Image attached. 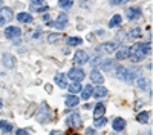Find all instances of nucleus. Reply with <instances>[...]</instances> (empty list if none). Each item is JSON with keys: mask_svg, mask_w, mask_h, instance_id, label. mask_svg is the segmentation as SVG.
Listing matches in <instances>:
<instances>
[{"mask_svg": "<svg viewBox=\"0 0 153 135\" xmlns=\"http://www.w3.org/2000/svg\"><path fill=\"white\" fill-rule=\"evenodd\" d=\"M152 52V43L150 42H141V43H135L132 48H130V54H129V58L133 61V63H138L141 61L143 58H146V55H149Z\"/></svg>", "mask_w": 153, "mask_h": 135, "instance_id": "f257e3e1", "label": "nucleus"}, {"mask_svg": "<svg viewBox=\"0 0 153 135\" xmlns=\"http://www.w3.org/2000/svg\"><path fill=\"white\" fill-rule=\"evenodd\" d=\"M117 77L120 80H124L127 83H132L133 80H136L139 77V74H141V71H139L138 68H124V66H117Z\"/></svg>", "mask_w": 153, "mask_h": 135, "instance_id": "f03ea898", "label": "nucleus"}, {"mask_svg": "<svg viewBox=\"0 0 153 135\" xmlns=\"http://www.w3.org/2000/svg\"><path fill=\"white\" fill-rule=\"evenodd\" d=\"M68 77L72 80V81H81V80H84V77H86V74H84V71L81 69V68H71V71L68 72Z\"/></svg>", "mask_w": 153, "mask_h": 135, "instance_id": "7ed1b4c3", "label": "nucleus"}, {"mask_svg": "<svg viewBox=\"0 0 153 135\" xmlns=\"http://www.w3.org/2000/svg\"><path fill=\"white\" fill-rule=\"evenodd\" d=\"M66 125L69 128H80L81 126V115L78 112H74V114H69L68 118H66Z\"/></svg>", "mask_w": 153, "mask_h": 135, "instance_id": "20e7f679", "label": "nucleus"}, {"mask_svg": "<svg viewBox=\"0 0 153 135\" xmlns=\"http://www.w3.org/2000/svg\"><path fill=\"white\" fill-rule=\"evenodd\" d=\"M11 20H12V9L8 8V6L0 9V26H3V25L9 23Z\"/></svg>", "mask_w": 153, "mask_h": 135, "instance_id": "39448f33", "label": "nucleus"}, {"mask_svg": "<svg viewBox=\"0 0 153 135\" xmlns=\"http://www.w3.org/2000/svg\"><path fill=\"white\" fill-rule=\"evenodd\" d=\"M87 61H89V54L86 51H81L80 49V51H76L74 54V63L75 65H78V66L80 65H86Z\"/></svg>", "mask_w": 153, "mask_h": 135, "instance_id": "423d86ee", "label": "nucleus"}, {"mask_svg": "<svg viewBox=\"0 0 153 135\" xmlns=\"http://www.w3.org/2000/svg\"><path fill=\"white\" fill-rule=\"evenodd\" d=\"M20 34H22V29L19 26H8L5 29V37H6V39H11V40L20 37Z\"/></svg>", "mask_w": 153, "mask_h": 135, "instance_id": "0eeeda50", "label": "nucleus"}, {"mask_svg": "<svg viewBox=\"0 0 153 135\" xmlns=\"http://www.w3.org/2000/svg\"><path fill=\"white\" fill-rule=\"evenodd\" d=\"M126 17L129 20H139L141 19V9L139 8H129L126 11Z\"/></svg>", "mask_w": 153, "mask_h": 135, "instance_id": "6e6552de", "label": "nucleus"}, {"mask_svg": "<svg viewBox=\"0 0 153 135\" xmlns=\"http://www.w3.org/2000/svg\"><path fill=\"white\" fill-rule=\"evenodd\" d=\"M2 63H3L5 68L12 69V68L16 66V57H14V55H11V54H3V57H2Z\"/></svg>", "mask_w": 153, "mask_h": 135, "instance_id": "1a4fd4ad", "label": "nucleus"}, {"mask_svg": "<svg viewBox=\"0 0 153 135\" xmlns=\"http://www.w3.org/2000/svg\"><path fill=\"white\" fill-rule=\"evenodd\" d=\"M54 81H55V84H57V86H60L61 89L68 88V80H66V75H65L63 72H58V74H55Z\"/></svg>", "mask_w": 153, "mask_h": 135, "instance_id": "9d476101", "label": "nucleus"}, {"mask_svg": "<svg viewBox=\"0 0 153 135\" xmlns=\"http://www.w3.org/2000/svg\"><path fill=\"white\" fill-rule=\"evenodd\" d=\"M37 120L42 121V123H46L48 120H51V114H49V110L46 109L45 103L42 106V110H38V112H37Z\"/></svg>", "mask_w": 153, "mask_h": 135, "instance_id": "9b49d317", "label": "nucleus"}, {"mask_svg": "<svg viewBox=\"0 0 153 135\" xmlns=\"http://www.w3.org/2000/svg\"><path fill=\"white\" fill-rule=\"evenodd\" d=\"M91 80H92V83H95V84H103L104 77H103V74H101L98 69H92V72H91Z\"/></svg>", "mask_w": 153, "mask_h": 135, "instance_id": "f8f14e48", "label": "nucleus"}, {"mask_svg": "<svg viewBox=\"0 0 153 135\" xmlns=\"http://www.w3.org/2000/svg\"><path fill=\"white\" fill-rule=\"evenodd\" d=\"M68 25V16L66 14H60L57 22H52V26H55L57 29H63Z\"/></svg>", "mask_w": 153, "mask_h": 135, "instance_id": "ddd939ff", "label": "nucleus"}, {"mask_svg": "<svg viewBox=\"0 0 153 135\" xmlns=\"http://www.w3.org/2000/svg\"><path fill=\"white\" fill-rule=\"evenodd\" d=\"M117 43L115 42H110V43H103L101 46H98V51H103V52H107V54H110V52H113L115 49H117Z\"/></svg>", "mask_w": 153, "mask_h": 135, "instance_id": "4468645a", "label": "nucleus"}, {"mask_svg": "<svg viewBox=\"0 0 153 135\" xmlns=\"http://www.w3.org/2000/svg\"><path fill=\"white\" fill-rule=\"evenodd\" d=\"M65 103H66V106H68V107H75V106H78L80 98L76 97L75 94H71V95H68V97H66Z\"/></svg>", "mask_w": 153, "mask_h": 135, "instance_id": "2eb2a0df", "label": "nucleus"}, {"mask_svg": "<svg viewBox=\"0 0 153 135\" xmlns=\"http://www.w3.org/2000/svg\"><path fill=\"white\" fill-rule=\"evenodd\" d=\"M129 54H130V48L123 46L121 49H118V51H117V60H126V58H129Z\"/></svg>", "mask_w": 153, "mask_h": 135, "instance_id": "dca6fc26", "label": "nucleus"}, {"mask_svg": "<svg viewBox=\"0 0 153 135\" xmlns=\"http://www.w3.org/2000/svg\"><path fill=\"white\" fill-rule=\"evenodd\" d=\"M92 92H94V88L91 84H86L84 88H81V98L86 101V100H89V98L92 97Z\"/></svg>", "mask_w": 153, "mask_h": 135, "instance_id": "f3484780", "label": "nucleus"}, {"mask_svg": "<svg viewBox=\"0 0 153 135\" xmlns=\"http://www.w3.org/2000/svg\"><path fill=\"white\" fill-rule=\"evenodd\" d=\"M112 128L117 131V132L123 131V129L126 128V120H123V118H113V121H112Z\"/></svg>", "mask_w": 153, "mask_h": 135, "instance_id": "a211bd4d", "label": "nucleus"}, {"mask_svg": "<svg viewBox=\"0 0 153 135\" xmlns=\"http://www.w3.org/2000/svg\"><path fill=\"white\" fill-rule=\"evenodd\" d=\"M107 94H109V91L106 89V88H103V86H98L97 89H94V92H92V95L97 98H104V97H107Z\"/></svg>", "mask_w": 153, "mask_h": 135, "instance_id": "6ab92c4d", "label": "nucleus"}, {"mask_svg": "<svg viewBox=\"0 0 153 135\" xmlns=\"http://www.w3.org/2000/svg\"><path fill=\"white\" fill-rule=\"evenodd\" d=\"M104 114H106V106H104L103 103H98V104L95 106V109H94V115H95V118H98V117H104Z\"/></svg>", "mask_w": 153, "mask_h": 135, "instance_id": "aec40b11", "label": "nucleus"}, {"mask_svg": "<svg viewBox=\"0 0 153 135\" xmlns=\"http://www.w3.org/2000/svg\"><path fill=\"white\" fill-rule=\"evenodd\" d=\"M17 20L20 23H31L32 22V16L29 14V12H20V14H17Z\"/></svg>", "mask_w": 153, "mask_h": 135, "instance_id": "412c9836", "label": "nucleus"}, {"mask_svg": "<svg viewBox=\"0 0 153 135\" xmlns=\"http://www.w3.org/2000/svg\"><path fill=\"white\" fill-rule=\"evenodd\" d=\"M100 68L103 69V71H110V69H113V68H115V61H113V60H110V58L103 60V61H101V65H100Z\"/></svg>", "mask_w": 153, "mask_h": 135, "instance_id": "4be33fe9", "label": "nucleus"}, {"mask_svg": "<svg viewBox=\"0 0 153 135\" xmlns=\"http://www.w3.org/2000/svg\"><path fill=\"white\" fill-rule=\"evenodd\" d=\"M123 22V17L120 16V14H115L113 17H112V20L109 22V28H115V26H118V25Z\"/></svg>", "mask_w": 153, "mask_h": 135, "instance_id": "5701e85b", "label": "nucleus"}, {"mask_svg": "<svg viewBox=\"0 0 153 135\" xmlns=\"http://www.w3.org/2000/svg\"><path fill=\"white\" fill-rule=\"evenodd\" d=\"M149 118H150V112H147V110H144V112H139V114L136 115V121H139V123H147Z\"/></svg>", "mask_w": 153, "mask_h": 135, "instance_id": "b1692460", "label": "nucleus"}, {"mask_svg": "<svg viewBox=\"0 0 153 135\" xmlns=\"http://www.w3.org/2000/svg\"><path fill=\"white\" fill-rule=\"evenodd\" d=\"M0 129H2L5 134H9L12 131V125L9 121H5V120H0Z\"/></svg>", "mask_w": 153, "mask_h": 135, "instance_id": "393cba45", "label": "nucleus"}, {"mask_svg": "<svg viewBox=\"0 0 153 135\" xmlns=\"http://www.w3.org/2000/svg\"><path fill=\"white\" fill-rule=\"evenodd\" d=\"M60 40H61V34H58V32H52L48 35V43H57Z\"/></svg>", "mask_w": 153, "mask_h": 135, "instance_id": "a878e982", "label": "nucleus"}, {"mask_svg": "<svg viewBox=\"0 0 153 135\" xmlns=\"http://www.w3.org/2000/svg\"><path fill=\"white\" fill-rule=\"evenodd\" d=\"M68 45L69 46H78V45H81L83 43V40L80 39V37H68Z\"/></svg>", "mask_w": 153, "mask_h": 135, "instance_id": "bb28decb", "label": "nucleus"}, {"mask_svg": "<svg viewBox=\"0 0 153 135\" xmlns=\"http://www.w3.org/2000/svg\"><path fill=\"white\" fill-rule=\"evenodd\" d=\"M68 88H69V92H71V94H76V92L81 91V84H80L78 81H74L71 86H68Z\"/></svg>", "mask_w": 153, "mask_h": 135, "instance_id": "cd10ccee", "label": "nucleus"}, {"mask_svg": "<svg viewBox=\"0 0 153 135\" xmlns=\"http://www.w3.org/2000/svg\"><path fill=\"white\" fill-rule=\"evenodd\" d=\"M74 5V0H58V6L61 9H69Z\"/></svg>", "mask_w": 153, "mask_h": 135, "instance_id": "c85d7f7f", "label": "nucleus"}, {"mask_svg": "<svg viewBox=\"0 0 153 135\" xmlns=\"http://www.w3.org/2000/svg\"><path fill=\"white\" fill-rule=\"evenodd\" d=\"M106 123H107V118H106V117H98V118L94 120V125H95L97 128H103Z\"/></svg>", "mask_w": 153, "mask_h": 135, "instance_id": "c756f323", "label": "nucleus"}, {"mask_svg": "<svg viewBox=\"0 0 153 135\" xmlns=\"http://www.w3.org/2000/svg\"><path fill=\"white\" fill-rule=\"evenodd\" d=\"M31 11H34V12H46V11H49V6H40V5H32V6H31Z\"/></svg>", "mask_w": 153, "mask_h": 135, "instance_id": "7c9ffc66", "label": "nucleus"}, {"mask_svg": "<svg viewBox=\"0 0 153 135\" xmlns=\"http://www.w3.org/2000/svg\"><path fill=\"white\" fill-rule=\"evenodd\" d=\"M136 84H138L141 89H146V88H147V78H144V77H138V78H136Z\"/></svg>", "mask_w": 153, "mask_h": 135, "instance_id": "2f4dec72", "label": "nucleus"}, {"mask_svg": "<svg viewBox=\"0 0 153 135\" xmlns=\"http://www.w3.org/2000/svg\"><path fill=\"white\" fill-rule=\"evenodd\" d=\"M141 35V28H135V29H130L129 32V37L130 39H136V37Z\"/></svg>", "mask_w": 153, "mask_h": 135, "instance_id": "473e14b6", "label": "nucleus"}, {"mask_svg": "<svg viewBox=\"0 0 153 135\" xmlns=\"http://www.w3.org/2000/svg\"><path fill=\"white\" fill-rule=\"evenodd\" d=\"M126 2H129V0H110V5H123Z\"/></svg>", "mask_w": 153, "mask_h": 135, "instance_id": "72a5a7b5", "label": "nucleus"}, {"mask_svg": "<svg viewBox=\"0 0 153 135\" xmlns=\"http://www.w3.org/2000/svg\"><path fill=\"white\" fill-rule=\"evenodd\" d=\"M16 135H31V132H29V131H26V129H19Z\"/></svg>", "mask_w": 153, "mask_h": 135, "instance_id": "f704fd0d", "label": "nucleus"}, {"mask_svg": "<svg viewBox=\"0 0 153 135\" xmlns=\"http://www.w3.org/2000/svg\"><path fill=\"white\" fill-rule=\"evenodd\" d=\"M40 35H42V31H40V29H35V32L32 34V37H34V39H38Z\"/></svg>", "mask_w": 153, "mask_h": 135, "instance_id": "c9c22d12", "label": "nucleus"}, {"mask_svg": "<svg viewBox=\"0 0 153 135\" xmlns=\"http://www.w3.org/2000/svg\"><path fill=\"white\" fill-rule=\"evenodd\" d=\"M43 2H45V0H31L32 5H43Z\"/></svg>", "mask_w": 153, "mask_h": 135, "instance_id": "e433bc0d", "label": "nucleus"}, {"mask_svg": "<svg viewBox=\"0 0 153 135\" xmlns=\"http://www.w3.org/2000/svg\"><path fill=\"white\" fill-rule=\"evenodd\" d=\"M49 135H65V134H63L61 131H52V132H51Z\"/></svg>", "mask_w": 153, "mask_h": 135, "instance_id": "4c0bfd02", "label": "nucleus"}, {"mask_svg": "<svg viewBox=\"0 0 153 135\" xmlns=\"http://www.w3.org/2000/svg\"><path fill=\"white\" fill-rule=\"evenodd\" d=\"M45 89H46L48 92H51V91H52V86H51V84H46V86H45Z\"/></svg>", "mask_w": 153, "mask_h": 135, "instance_id": "58836bf2", "label": "nucleus"}, {"mask_svg": "<svg viewBox=\"0 0 153 135\" xmlns=\"http://www.w3.org/2000/svg\"><path fill=\"white\" fill-rule=\"evenodd\" d=\"M2 106H3V101H2V100H0V107H2Z\"/></svg>", "mask_w": 153, "mask_h": 135, "instance_id": "ea45409f", "label": "nucleus"}]
</instances>
